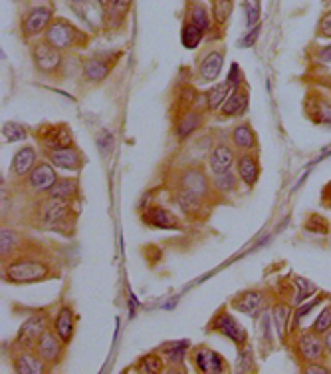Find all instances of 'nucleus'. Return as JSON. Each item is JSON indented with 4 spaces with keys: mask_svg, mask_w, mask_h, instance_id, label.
Here are the masks:
<instances>
[{
    "mask_svg": "<svg viewBox=\"0 0 331 374\" xmlns=\"http://www.w3.org/2000/svg\"><path fill=\"white\" fill-rule=\"evenodd\" d=\"M32 138L36 140L40 151H54V149L78 146L74 130L68 122H44L32 130Z\"/></svg>",
    "mask_w": 331,
    "mask_h": 374,
    "instance_id": "20e7f679",
    "label": "nucleus"
},
{
    "mask_svg": "<svg viewBox=\"0 0 331 374\" xmlns=\"http://www.w3.org/2000/svg\"><path fill=\"white\" fill-rule=\"evenodd\" d=\"M212 185H214L219 197L226 203L228 197L237 196L240 185H242V181L238 178L237 171L230 169V171H222V174H212Z\"/></svg>",
    "mask_w": 331,
    "mask_h": 374,
    "instance_id": "473e14b6",
    "label": "nucleus"
},
{
    "mask_svg": "<svg viewBox=\"0 0 331 374\" xmlns=\"http://www.w3.org/2000/svg\"><path fill=\"white\" fill-rule=\"evenodd\" d=\"M70 2H72V4H83V6H86L90 0H70Z\"/></svg>",
    "mask_w": 331,
    "mask_h": 374,
    "instance_id": "603ef678",
    "label": "nucleus"
},
{
    "mask_svg": "<svg viewBox=\"0 0 331 374\" xmlns=\"http://www.w3.org/2000/svg\"><path fill=\"white\" fill-rule=\"evenodd\" d=\"M36 243H38V239H34L30 235L10 227V225H2V231H0V255H2V261L12 259L14 255L30 249Z\"/></svg>",
    "mask_w": 331,
    "mask_h": 374,
    "instance_id": "dca6fc26",
    "label": "nucleus"
},
{
    "mask_svg": "<svg viewBox=\"0 0 331 374\" xmlns=\"http://www.w3.org/2000/svg\"><path fill=\"white\" fill-rule=\"evenodd\" d=\"M32 135V131L18 124V122H4L2 124V138L6 144H16V142H26Z\"/></svg>",
    "mask_w": 331,
    "mask_h": 374,
    "instance_id": "c9c22d12",
    "label": "nucleus"
},
{
    "mask_svg": "<svg viewBox=\"0 0 331 374\" xmlns=\"http://www.w3.org/2000/svg\"><path fill=\"white\" fill-rule=\"evenodd\" d=\"M32 64L34 68L48 78H58L62 74L63 56L58 48H54L52 44H48L46 40L34 42L30 48Z\"/></svg>",
    "mask_w": 331,
    "mask_h": 374,
    "instance_id": "9b49d317",
    "label": "nucleus"
},
{
    "mask_svg": "<svg viewBox=\"0 0 331 374\" xmlns=\"http://www.w3.org/2000/svg\"><path fill=\"white\" fill-rule=\"evenodd\" d=\"M224 54L221 50H210L199 64V84H212L221 76Z\"/></svg>",
    "mask_w": 331,
    "mask_h": 374,
    "instance_id": "7c9ffc66",
    "label": "nucleus"
},
{
    "mask_svg": "<svg viewBox=\"0 0 331 374\" xmlns=\"http://www.w3.org/2000/svg\"><path fill=\"white\" fill-rule=\"evenodd\" d=\"M103 135H106V140H99V138H97V147H99L103 153H108L111 147H113V135H111L108 130H103Z\"/></svg>",
    "mask_w": 331,
    "mask_h": 374,
    "instance_id": "09e8293b",
    "label": "nucleus"
},
{
    "mask_svg": "<svg viewBox=\"0 0 331 374\" xmlns=\"http://www.w3.org/2000/svg\"><path fill=\"white\" fill-rule=\"evenodd\" d=\"M250 108V90L246 86V82L238 84L232 88V92L228 94L226 102L222 104V108L219 110L217 118L219 120H234V118H242L246 115Z\"/></svg>",
    "mask_w": 331,
    "mask_h": 374,
    "instance_id": "a211bd4d",
    "label": "nucleus"
},
{
    "mask_svg": "<svg viewBox=\"0 0 331 374\" xmlns=\"http://www.w3.org/2000/svg\"><path fill=\"white\" fill-rule=\"evenodd\" d=\"M321 205L328 207L331 212V181L330 183H325V187L321 189Z\"/></svg>",
    "mask_w": 331,
    "mask_h": 374,
    "instance_id": "8fccbe9b",
    "label": "nucleus"
},
{
    "mask_svg": "<svg viewBox=\"0 0 331 374\" xmlns=\"http://www.w3.org/2000/svg\"><path fill=\"white\" fill-rule=\"evenodd\" d=\"M305 229L312 231V233H316V235H328V233H330V223H328V219H325L323 215L310 213V215L305 217Z\"/></svg>",
    "mask_w": 331,
    "mask_h": 374,
    "instance_id": "ea45409f",
    "label": "nucleus"
},
{
    "mask_svg": "<svg viewBox=\"0 0 331 374\" xmlns=\"http://www.w3.org/2000/svg\"><path fill=\"white\" fill-rule=\"evenodd\" d=\"M24 223L40 231L58 233L62 237H74L78 229L79 205L56 197H32L22 215Z\"/></svg>",
    "mask_w": 331,
    "mask_h": 374,
    "instance_id": "f03ea898",
    "label": "nucleus"
},
{
    "mask_svg": "<svg viewBox=\"0 0 331 374\" xmlns=\"http://www.w3.org/2000/svg\"><path fill=\"white\" fill-rule=\"evenodd\" d=\"M237 373L242 374H250V373H258V362H256V353L250 348V344L238 348V358L237 364H234Z\"/></svg>",
    "mask_w": 331,
    "mask_h": 374,
    "instance_id": "e433bc0d",
    "label": "nucleus"
},
{
    "mask_svg": "<svg viewBox=\"0 0 331 374\" xmlns=\"http://www.w3.org/2000/svg\"><path fill=\"white\" fill-rule=\"evenodd\" d=\"M78 312L76 309L70 305V303H62L60 309L56 310L54 315V323H52V328L56 330V335L62 339L68 346L72 344L74 337H76V330H78Z\"/></svg>",
    "mask_w": 331,
    "mask_h": 374,
    "instance_id": "a878e982",
    "label": "nucleus"
},
{
    "mask_svg": "<svg viewBox=\"0 0 331 374\" xmlns=\"http://www.w3.org/2000/svg\"><path fill=\"white\" fill-rule=\"evenodd\" d=\"M62 277V265L46 243L34 245L30 249L2 261V281L8 285H34Z\"/></svg>",
    "mask_w": 331,
    "mask_h": 374,
    "instance_id": "f257e3e1",
    "label": "nucleus"
},
{
    "mask_svg": "<svg viewBox=\"0 0 331 374\" xmlns=\"http://www.w3.org/2000/svg\"><path fill=\"white\" fill-rule=\"evenodd\" d=\"M54 317L48 309L34 310L30 317L20 325L18 333H16L12 346L18 348H26V350H34L38 341L42 339V335L46 333L48 328H52Z\"/></svg>",
    "mask_w": 331,
    "mask_h": 374,
    "instance_id": "0eeeda50",
    "label": "nucleus"
},
{
    "mask_svg": "<svg viewBox=\"0 0 331 374\" xmlns=\"http://www.w3.org/2000/svg\"><path fill=\"white\" fill-rule=\"evenodd\" d=\"M187 20L192 22V24H197L205 32L210 30V12H208V8H206L205 4L199 2V0H190L189 2V6H187Z\"/></svg>",
    "mask_w": 331,
    "mask_h": 374,
    "instance_id": "f704fd0d",
    "label": "nucleus"
},
{
    "mask_svg": "<svg viewBox=\"0 0 331 374\" xmlns=\"http://www.w3.org/2000/svg\"><path fill=\"white\" fill-rule=\"evenodd\" d=\"M301 373H305V374H331V368L325 360H316V362H305V364H301Z\"/></svg>",
    "mask_w": 331,
    "mask_h": 374,
    "instance_id": "37998d69",
    "label": "nucleus"
},
{
    "mask_svg": "<svg viewBox=\"0 0 331 374\" xmlns=\"http://www.w3.org/2000/svg\"><path fill=\"white\" fill-rule=\"evenodd\" d=\"M237 169L238 178L242 181V185L246 189H254L260 181L262 176V165H260V158H258V151H244V153H238L237 156Z\"/></svg>",
    "mask_w": 331,
    "mask_h": 374,
    "instance_id": "393cba45",
    "label": "nucleus"
},
{
    "mask_svg": "<svg viewBox=\"0 0 331 374\" xmlns=\"http://www.w3.org/2000/svg\"><path fill=\"white\" fill-rule=\"evenodd\" d=\"M159 353L165 357L167 364L173 366L169 368L167 373H187L185 368V360L189 357L190 353V342L189 341H167L163 342L161 346L157 348Z\"/></svg>",
    "mask_w": 331,
    "mask_h": 374,
    "instance_id": "bb28decb",
    "label": "nucleus"
},
{
    "mask_svg": "<svg viewBox=\"0 0 331 374\" xmlns=\"http://www.w3.org/2000/svg\"><path fill=\"white\" fill-rule=\"evenodd\" d=\"M230 92H232V86H230V82L228 80L221 82V84H212V86L205 92L206 110H208L210 114L219 112Z\"/></svg>",
    "mask_w": 331,
    "mask_h": 374,
    "instance_id": "72a5a7b5",
    "label": "nucleus"
},
{
    "mask_svg": "<svg viewBox=\"0 0 331 374\" xmlns=\"http://www.w3.org/2000/svg\"><path fill=\"white\" fill-rule=\"evenodd\" d=\"M121 58V52H101L95 54L92 58H88L81 68V76L83 80L92 86H99L110 78L111 70L115 68L117 60Z\"/></svg>",
    "mask_w": 331,
    "mask_h": 374,
    "instance_id": "ddd939ff",
    "label": "nucleus"
},
{
    "mask_svg": "<svg viewBox=\"0 0 331 374\" xmlns=\"http://www.w3.org/2000/svg\"><path fill=\"white\" fill-rule=\"evenodd\" d=\"M310 328H312L314 333H317V335H325L328 330H331V303L328 307L321 309V312L317 315L316 321L312 323Z\"/></svg>",
    "mask_w": 331,
    "mask_h": 374,
    "instance_id": "79ce46f5",
    "label": "nucleus"
},
{
    "mask_svg": "<svg viewBox=\"0 0 331 374\" xmlns=\"http://www.w3.org/2000/svg\"><path fill=\"white\" fill-rule=\"evenodd\" d=\"M143 225L153 229H163V231H185V221L169 207L159 205V203H149L139 212Z\"/></svg>",
    "mask_w": 331,
    "mask_h": 374,
    "instance_id": "4468645a",
    "label": "nucleus"
},
{
    "mask_svg": "<svg viewBox=\"0 0 331 374\" xmlns=\"http://www.w3.org/2000/svg\"><path fill=\"white\" fill-rule=\"evenodd\" d=\"M167 194L169 199L174 207H179L181 215L189 221V223H205L206 219L210 217L212 207L210 203H206L205 199L201 197H194L183 191V189H174V187H167Z\"/></svg>",
    "mask_w": 331,
    "mask_h": 374,
    "instance_id": "1a4fd4ad",
    "label": "nucleus"
},
{
    "mask_svg": "<svg viewBox=\"0 0 331 374\" xmlns=\"http://www.w3.org/2000/svg\"><path fill=\"white\" fill-rule=\"evenodd\" d=\"M54 20V10L48 4H36L22 18V36L24 40L36 38L40 34H44L50 26V22Z\"/></svg>",
    "mask_w": 331,
    "mask_h": 374,
    "instance_id": "f3484780",
    "label": "nucleus"
},
{
    "mask_svg": "<svg viewBox=\"0 0 331 374\" xmlns=\"http://www.w3.org/2000/svg\"><path fill=\"white\" fill-rule=\"evenodd\" d=\"M8 358H10V366H12V371L18 374L50 373L46 364L42 362V358L38 357L34 350H26V348L12 346V350H8Z\"/></svg>",
    "mask_w": 331,
    "mask_h": 374,
    "instance_id": "b1692460",
    "label": "nucleus"
},
{
    "mask_svg": "<svg viewBox=\"0 0 331 374\" xmlns=\"http://www.w3.org/2000/svg\"><path fill=\"white\" fill-rule=\"evenodd\" d=\"M316 60L319 64H331V44L330 46H321L317 50Z\"/></svg>",
    "mask_w": 331,
    "mask_h": 374,
    "instance_id": "de8ad7c7",
    "label": "nucleus"
},
{
    "mask_svg": "<svg viewBox=\"0 0 331 374\" xmlns=\"http://www.w3.org/2000/svg\"><path fill=\"white\" fill-rule=\"evenodd\" d=\"M165 187L183 189L190 196L205 199L206 203H210L214 207L224 203L217 194V189L212 185V178L208 176L203 163H187V165L177 167L171 176L165 178Z\"/></svg>",
    "mask_w": 331,
    "mask_h": 374,
    "instance_id": "7ed1b4c3",
    "label": "nucleus"
},
{
    "mask_svg": "<svg viewBox=\"0 0 331 374\" xmlns=\"http://www.w3.org/2000/svg\"><path fill=\"white\" fill-rule=\"evenodd\" d=\"M292 350L298 358L300 364L305 362H316V360H325L330 357L323 335H317L312 328H300L296 333H292Z\"/></svg>",
    "mask_w": 331,
    "mask_h": 374,
    "instance_id": "423d86ee",
    "label": "nucleus"
},
{
    "mask_svg": "<svg viewBox=\"0 0 331 374\" xmlns=\"http://www.w3.org/2000/svg\"><path fill=\"white\" fill-rule=\"evenodd\" d=\"M317 34H319V36H325V38H331V12L321 17L319 26H317Z\"/></svg>",
    "mask_w": 331,
    "mask_h": 374,
    "instance_id": "a18cd8bd",
    "label": "nucleus"
},
{
    "mask_svg": "<svg viewBox=\"0 0 331 374\" xmlns=\"http://www.w3.org/2000/svg\"><path fill=\"white\" fill-rule=\"evenodd\" d=\"M258 36H260V24L250 28L244 38H240V40H238V46H240V48H250V46H254V42L258 40Z\"/></svg>",
    "mask_w": 331,
    "mask_h": 374,
    "instance_id": "c03bdc74",
    "label": "nucleus"
},
{
    "mask_svg": "<svg viewBox=\"0 0 331 374\" xmlns=\"http://www.w3.org/2000/svg\"><path fill=\"white\" fill-rule=\"evenodd\" d=\"M323 341H325V348H328V355L331 357V330H328V333L323 335Z\"/></svg>",
    "mask_w": 331,
    "mask_h": 374,
    "instance_id": "3c124183",
    "label": "nucleus"
},
{
    "mask_svg": "<svg viewBox=\"0 0 331 374\" xmlns=\"http://www.w3.org/2000/svg\"><path fill=\"white\" fill-rule=\"evenodd\" d=\"M228 140L230 144L234 146L238 153H244V151H260V142H258V133L252 128L250 122L242 120L234 124V128L228 133Z\"/></svg>",
    "mask_w": 331,
    "mask_h": 374,
    "instance_id": "cd10ccee",
    "label": "nucleus"
},
{
    "mask_svg": "<svg viewBox=\"0 0 331 374\" xmlns=\"http://www.w3.org/2000/svg\"><path fill=\"white\" fill-rule=\"evenodd\" d=\"M133 373L139 374H163L169 371V364L159 350H151L147 355H141L133 362Z\"/></svg>",
    "mask_w": 331,
    "mask_h": 374,
    "instance_id": "2f4dec72",
    "label": "nucleus"
},
{
    "mask_svg": "<svg viewBox=\"0 0 331 374\" xmlns=\"http://www.w3.org/2000/svg\"><path fill=\"white\" fill-rule=\"evenodd\" d=\"M244 15H246V28L250 30L260 24V0H244Z\"/></svg>",
    "mask_w": 331,
    "mask_h": 374,
    "instance_id": "a19ab883",
    "label": "nucleus"
},
{
    "mask_svg": "<svg viewBox=\"0 0 331 374\" xmlns=\"http://www.w3.org/2000/svg\"><path fill=\"white\" fill-rule=\"evenodd\" d=\"M97 2H99L101 6H108V4H110V0H97Z\"/></svg>",
    "mask_w": 331,
    "mask_h": 374,
    "instance_id": "864d4df0",
    "label": "nucleus"
},
{
    "mask_svg": "<svg viewBox=\"0 0 331 374\" xmlns=\"http://www.w3.org/2000/svg\"><path fill=\"white\" fill-rule=\"evenodd\" d=\"M206 333L226 337V339L232 342L237 348H242V346L250 344L248 330L238 323L237 319L232 317V312L226 309V307L217 309V312L212 315V319H210L208 325H206Z\"/></svg>",
    "mask_w": 331,
    "mask_h": 374,
    "instance_id": "6e6552de",
    "label": "nucleus"
},
{
    "mask_svg": "<svg viewBox=\"0 0 331 374\" xmlns=\"http://www.w3.org/2000/svg\"><path fill=\"white\" fill-rule=\"evenodd\" d=\"M234 10V0H212V20L217 26H226Z\"/></svg>",
    "mask_w": 331,
    "mask_h": 374,
    "instance_id": "58836bf2",
    "label": "nucleus"
},
{
    "mask_svg": "<svg viewBox=\"0 0 331 374\" xmlns=\"http://www.w3.org/2000/svg\"><path fill=\"white\" fill-rule=\"evenodd\" d=\"M66 348H68V344L56 335V330L48 328L46 333L42 335V339L36 344L34 353L42 358V362L48 366V371H54V368L62 366V362L66 360Z\"/></svg>",
    "mask_w": 331,
    "mask_h": 374,
    "instance_id": "2eb2a0df",
    "label": "nucleus"
},
{
    "mask_svg": "<svg viewBox=\"0 0 331 374\" xmlns=\"http://www.w3.org/2000/svg\"><path fill=\"white\" fill-rule=\"evenodd\" d=\"M38 149L34 146H22L12 158V163H10V169H8V176L10 179H14L16 183L22 181L34 169V165L38 163Z\"/></svg>",
    "mask_w": 331,
    "mask_h": 374,
    "instance_id": "c85d7f7f",
    "label": "nucleus"
},
{
    "mask_svg": "<svg viewBox=\"0 0 331 374\" xmlns=\"http://www.w3.org/2000/svg\"><path fill=\"white\" fill-rule=\"evenodd\" d=\"M205 30H201L197 24H192L189 20H185V24H183V30H181V42H183V46L187 50H194L199 48V44L203 42V38H205Z\"/></svg>",
    "mask_w": 331,
    "mask_h": 374,
    "instance_id": "4c0bfd02",
    "label": "nucleus"
},
{
    "mask_svg": "<svg viewBox=\"0 0 331 374\" xmlns=\"http://www.w3.org/2000/svg\"><path fill=\"white\" fill-rule=\"evenodd\" d=\"M190 364L194 366V371L201 374H228L234 368L230 366V362L222 357L221 353L212 350L206 344H197L192 346L189 353Z\"/></svg>",
    "mask_w": 331,
    "mask_h": 374,
    "instance_id": "f8f14e48",
    "label": "nucleus"
},
{
    "mask_svg": "<svg viewBox=\"0 0 331 374\" xmlns=\"http://www.w3.org/2000/svg\"><path fill=\"white\" fill-rule=\"evenodd\" d=\"M237 156L238 151L234 149V146L230 144V140L226 142V140H219L212 149H210V153H208V158H206V167L212 171V174H222V171H230V169H234V165H237Z\"/></svg>",
    "mask_w": 331,
    "mask_h": 374,
    "instance_id": "412c9836",
    "label": "nucleus"
},
{
    "mask_svg": "<svg viewBox=\"0 0 331 374\" xmlns=\"http://www.w3.org/2000/svg\"><path fill=\"white\" fill-rule=\"evenodd\" d=\"M303 114L310 118L312 124L331 128V100L325 94L312 90L303 102Z\"/></svg>",
    "mask_w": 331,
    "mask_h": 374,
    "instance_id": "5701e85b",
    "label": "nucleus"
},
{
    "mask_svg": "<svg viewBox=\"0 0 331 374\" xmlns=\"http://www.w3.org/2000/svg\"><path fill=\"white\" fill-rule=\"evenodd\" d=\"M44 40L48 44H52L54 48L60 50V52L83 48L88 44V36L81 32L78 26H74L70 20H66L62 17L54 18L50 22L48 30L44 32Z\"/></svg>",
    "mask_w": 331,
    "mask_h": 374,
    "instance_id": "39448f33",
    "label": "nucleus"
},
{
    "mask_svg": "<svg viewBox=\"0 0 331 374\" xmlns=\"http://www.w3.org/2000/svg\"><path fill=\"white\" fill-rule=\"evenodd\" d=\"M330 86H331V84H330Z\"/></svg>",
    "mask_w": 331,
    "mask_h": 374,
    "instance_id": "5fc2aeb1",
    "label": "nucleus"
},
{
    "mask_svg": "<svg viewBox=\"0 0 331 374\" xmlns=\"http://www.w3.org/2000/svg\"><path fill=\"white\" fill-rule=\"evenodd\" d=\"M56 169L58 167H54L48 160H42V162H38L34 165V169L26 178L22 179V181H18L22 185V189L30 196L28 199L50 194V189L54 187V183L60 178Z\"/></svg>",
    "mask_w": 331,
    "mask_h": 374,
    "instance_id": "9d476101",
    "label": "nucleus"
},
{
    "mask_svg": "<svg viewBox=\"0 0 331 374\" xmlns=\"http://www.w3.org/2000/svg\"><path fill=\"white\" fill-rule=\"evenodd\" d=\"M48 196L62 199V201H70V203H76V205H81V183H79V178H76V176L58 178V181L54 183V187L50 189Z\"/></svg>",
    "mask_w": 331,
    "mask_h": 374,
    "instance_id": "c756f323",
    "label": "nucleus"
},
{
    "mask_svg": "<svg viewBox=\"0 0 331 374\" xmlns=\"http://www.w3.org/2000/svg\"><path fill=\"white\" fill-rule=\"evenodd\" d=\"M294 305L288 303L285 299H276L270 303V312H272V323L276 326V335L282 344H288L290 335H292V321H294Z\"/></svg>",
    "mask_w": 331,
    "mask_h": 374,
    "instance_id": "4be33fe9",
    "label": "nucleus"
},
{
    "mask_svg": "<svg viewBox=\"0 0 331 374\" xmlns=\"http://www.w3.org/2000/svg\"><path fill=\"white\" fill-rule=\"evenodd\" d=\"M42 158L48 160L54 167L66 169V171H74L79 174L86 167V153L78 146L66 147V149H54V151H40Z\"/></svg>",
    "mask_w": 331,
    "mask_h": 374,
    "instance_id": "6ab92c4d",
    "label": "nucleus"
},
{
    "mask_svg": "<svg viewBox=\"0 0 331 374\" xmlns=\"http://www.w3.org/2000/svg\"><path fill=\"white\" fill-rule=\"evenodd\" d=\"M268 305V293L264 289H244L230 299V309L238 310L242 315L256 317L260 310Z\"/></svg>",
    "mask_w": 331,
    "mask_h": 374,
    "instance_id": "aec40b11",
    "label": "nucleus"
},
{
    "mask_svg": "<svg viewBox=\"0 0 331 374\" xmlns=\"http://www.w3.org/2000/svg\"><path fill=\"white\" fill-rule=\"evenodd\" d=\"M226 80L230 82V86H232V88L244 82V74L240 72L238 64H232V68H230V72H228V78H226Z\"/></svg>",
    "mask_w": 331,
    "mask_h": 374,
    "instance_id": "49530a36",
    "label": "nucleus"
}]
</instances>
